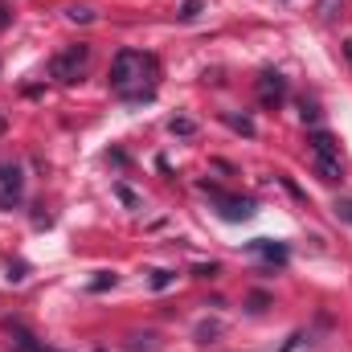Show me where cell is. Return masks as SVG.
Masks as SVG:
<instances>
[{
  "mask_svg": "<svg viewBox=\"0 0 352 352\" xmlns=\"http://www.w3.org/2000/svg\"><path fill=\"white\" fill-rule=\"evenodd\" d=\"M148 70H152V58H144V54H135V50H123V54H115V62H111V87L119 90L123 98H152V87H144V78H148Z\"/></svg>",
  "mask_w": 352,
  "mask_h": 352,
  "instance_id": "obj_1",
  "label": "cell"
},
{
  "mask_svg": "<svg viewBox=\"0 0 352 352\" xmlns=\"http://www.w3.org/2000/svg\"><path fill=\"white\" fill-rule=\"evenodd\" d=\"M311 160H316V173L320 180H328V184H336L340 176H344V160H340V144L328 135V131H311Z\"/></svg>",
  "mask_w": 352,
  "mask_h": 352,
  "instance_id": "obj_2",
  "label": "cell"
},
{
  "mask_svg": "<svg viewBox=\"0 0 352 352\" xmlns=\"http://www.w3.org/2000/svg\"><path fill=\"white\" fill-rule=\"evenodd\" d=\"M87 62H90V45H70V50H62V54L50 62V74H54L58 82H78L82 70H87Z\"/></svg>",
  "mask_w": 352,
  "mask_h": 352,
  "instance_id": "obj_3",
  "label": "cell"
},
{
  "mask_svg": "<svg viewBox=\"0 0 352 352\" xmlns=\"http://www.w3.org/2000/svg\"><path fill=\"white\" fill-rule=\"evenodd\" d=\"M217 205H221V217L226 221H250L254 217V201H246V197H230V192H221V188H213V184H201Z\"/></svg>",
  "mask_w": 352,
  "mask_h": 352,
  "instance_id": "obj_4",
  "label": "cell"
},
{
  "mask_svg": "<svg viewBox=\"0 0 352 352\" xmlns=\"http://www.w3.org/2000/svg\"><path fill=\"white\" fill-rule=\"evenodd\" d=\"M254 90H258V102H266V107H278V102L287 98V82H283V74H274V70L258 74Z\"/></svg>",
  "mask_w": 352,
  "mask_h": 352,
  "instance_id": "obj_5",
  "label": "cell"
},
{
  "mask_svg": "<svg viewBox=\"0 0 352 352\" xmlns=\"http://www.w3.org/2000/svg\"><path fill=\"white\" fill-rule=\"evenodd\" d=\"M16 197H21V168L4 164L0 168V205H12Z\"/></svg>",
  "mask_w": 352,
  "mask_h": 352,
  "instance_id": "obj_6",
  "label": "cell"
},
{
  "mask_svg": "<svg viewBox=\"0 0 352 352\" xmlns=\"http://www.w3.org/2000/svg\"><path fill=\"white\" fill-rule=\"evenodd\" d=\"M250 254H258V258H266V263H287V246H283V242H270V238L250 242Z\"/></svg>",
  "mask_w": 352,
  "mask_h": 352,
  "instance_id": "obj_7",
  "label": "cell"
},
{
  "mask_svg": "<svg viewBox=\"0 0 352 352\" xmlns=\"http://www.w3.org/2000/svg\"><path fill=\"white\" fill-rule=\"evenodd\" d=\"M201 8H205L201 0H184V4L176 8V16H180V21H197V16H201Z\"/></svg>",
  "mask_w": 352,
  "mask_h": 352,
  "instance_id": "obj_8",
  "label": "cell"
},
{
  "mask_svg": "<svg viewBox=\"0 0 352 352\" xmlns=\"http://www.w3.org/2000/svg\"><path fill=\"white\" fill-rule=\"evenodd\" d=\"M66 16H70V21H78V25H87V21H94V12H90L87 4H70V8H66Z\"/></svg>",
  "mask_w": 352,
  "mask_h": 352,
  "instance_id": "obj_9",
  "label": "cell"
},
{
  "mask_svg": "<svg viewBox=\"0 0 352 352\" xmlns=\"http://www.w3.org/2000/svg\"><path fill=\"white\" fill-rule=\"evenodd\" d=\"M226 123H230L234 131H242V135H254V123H250V119H242V115H226Z\"/></svg>",
  "mask_w": 352,
  "mask_h": 352,
  "instance_id": "obj_10",
  "label": "cell"
},
{
  "mask_svg": "<svg viewBox=\"0 0 352 352\" xmlns=\"http://www.w3.org/2000/svg\"><path fill=\"white\" fill-rule=\"evenodd\" d=\"M168 131H173V135H192V131H197V123H192V119H173V123H168Z\"/></svg>",
  "mask_w": 352,
  "mask_h": 352,
  "instance_id": "obj_11",
  "label": "cell"
},
{
  "mask_svg": "<svg viewBox=\"0 0 352 352\" xmlns=\"http://www.w3.org/2000/svg\"><path fill=\"white\" fill-rule=\"evenodd\" d=\"M332 209H336V217H340V221H349V226H352V201H349V197H340Z\"/></svg>",
  "mask_w": 352,
  "mask_h": 352,
  "instance_id": "obj_12",
  "label": "cell"
},
{
  "mask_svg": "<svg viewBox=\"0 0 352 352\" xmlns=\"http://www.w3.org/2000/svg\"><path fill=\"white\" fill-rule=\"evenodd\" d=\"M173 278H176L173 270H156V274H152V291H164V287H168Z\"/></svg>",
  "mask_w": 352,
  "mask_h": 352,
  "instance_id": "obj_13",
  "label": "cell"
},
{
  "mask_svg": "<svg viewBox=\"0 0 352 352\" xmlns=\"http://www.w3.org/2000/svg\"><path fill=\"white\" fill-rule=\"evenodd\" d=\"M217 332H221V324H201V328H197V340L209 344V336H217Z\"/></svg>",
  "mask_w": 352,
  "mask_h": 352,
  "instance_id": "obj_14",
  "label": "cell"
},
{
  "mask_svg": "<svg viewBox=\"0 0 352 352\" xmlns=\"http://www.w3.org/2000/svg\"><path fill=\"white\" fill-rule=\"evenodd\" d=\"M107 287H115V274H98V278L90 283V291H107Z\"/></svg>",
  "mask_w": 352,
  "mask_h": 352,
  "instance_id": "obj_15",
  "label": "cell"
},
{
  "mask_svg": "<svg viewBox=\"0 0 352 352\" xmlns=\"http://www.w3.org/2000/svg\"><path fill=\"white\" fill-rule=\"evenodd\" d=\"M336 16V0H320V21H332Z\"/></svg>",
  "mask_w": 352,
  "mask_h": 352,
  "instance_id": "obj_16",
  "label": "cell"
},
{
  "mask_svg": "<svg viewBox=\"0 0 352 352\" xmlns=\"http://www.w3.org/2000/svg\"><path fill=\"white\" fill-rule=\"evenodd\" d=\"M192 274H197V278H213V274H217V263H201V266H192Z\"/></svg>",
  "mask_w": 352,
  "mask_h": 352,
  "instance_id": "obj_17",
  "label": "cell"
},
{
  "mask_svg": "<svg viewBox=\"0 0 352 352\" xmlns=\"http://www.w3.org/2000/svg\"><path fill=\"white\" fill-rule=\"evenodd\" d=\"M8 21H12V12H8V4H4V0H0V29H4V25H8Z\"/></svg>",
  "mask_w": 352,
  "mask_h": 352,
  "instance_id": "obj_18",
  "label": "cell"
},
{
  "mask_svg": "<svg viewBox=\"0 0 352 352\" xmlns=\"http://www.w3.org/2000/svg\"><path fill=\"white\" fill-rule=\"evenodd\" d=\"M4 127H8V119H4V111H0V135H4Z\"/></svg>",
  "mask_w": 352,
  "mask_h": 352,
  "instance_id": "obj_19",
  "label": "cell"
},
{
  "mask_svg": "<svg viewBox=\"0 0 352 352\" xmlns=\"http://www.w3.org/2000/svg\"><path fill=\"white\" fill-rule=\"evenodd\" d=\"M344 54H349V62H352V41H344Z\"/></svg>",
  "mask_w": 352,
  "mask_h": 352,
  "instance_id": "obj_20",
  "label": "cell"
}]
</instances>
